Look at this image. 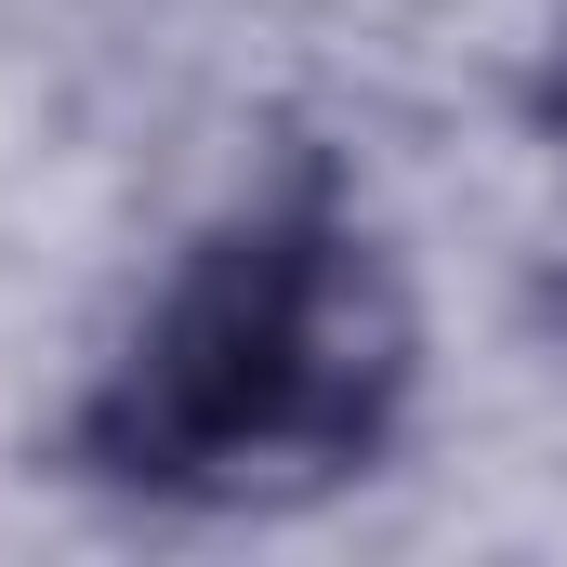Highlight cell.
<instances>
[{
  "instance_id": "1",
  "label": "cell",
  "mask_w": 567,
  "mask_h": 567,
  "mask_svg": "<svg viewBox=\"0 0 567 567\" xmlns=\"http://www.w3.org/2000/svg\"><path fill=\"white\" fill-rule=\"evenodd\" d=\"M410 383L423 317L396 251L330 185H290L145 290L66 410V462L145 515H303L396 449Z\"/></svg>"
}]
</instances>
